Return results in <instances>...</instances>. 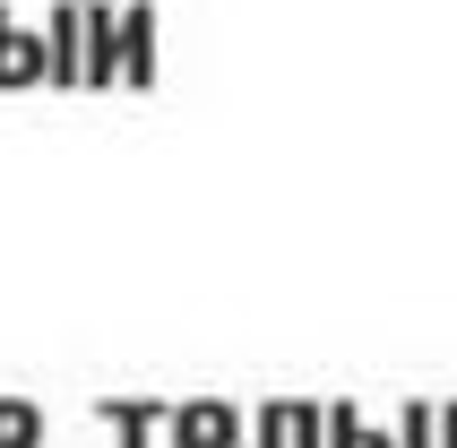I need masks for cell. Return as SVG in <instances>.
Listing matches in <instances>:
<instances>
[{"label": "cell", "instance_id": "obj_1", "mask_svg": "<svg viewBox=\"0 0 457 448\" xmlns=\"http://www.w3.org/2000/svg\"><path fill=\"white\" fill-rule=\"evenodd\" d=\"M112 78L121 87H155V9L147 0L112 9Z\"/></svg>", "mask_w": 457, "mask_h": 448}, {"label": "cell", "instance_id": "obj_2", "mask_svg": "<svg viewBox=\"0 0 457 448\" xmlns=\"http://www.w3.org/2000/svg\"><path fill=\"white\" fill-rule=\"evenodd\" d=\"M164 431H173V448H242V414L216 397H190V405H164Z\"/></svg>", "mask_w": 457, "mask_h": 448}, {"label": "cell", "instance_id": "obj_3", "mask_svg": "<svg viewBox=\"0 0 457 448\" xmlns=\"http://www.w3.org/2000/svg\"><path fill=\"white\" fill-rule=\"evenodd\" d=\"M78 87H121L112 78V0H78Z\"/></svg>", "mask_w": 457, "mask_h": 448}, {"label": "cell", "instance_id": "obj_4", "mask_svg": "<svg viewBox=\"0 0 457 448\" xmlns=\"http://www.w3.org/2000/svg\"><path fill=\"white\" fill-rule=\"evenodd\" d=\"M0 87H44V26H18L0 9Z\"/></svg>", "mask_w": 457, "mask_h": 448}, {"label": "cell", "instance_id": "obj_5", "mask_svg": "<svg viewBox=\"0 0 457 448\" xmlns=\"http://www.w3.org/2000/svg\"><path fill=\"white\" fill-rule=\"evenodd\" d=\"M44 87H78V0L44 9Z\"/></svg>", "mask_w": 457, "mask_h": 448}, {"label": "cell", "instance_id": "obj_6", "mask_svg": "<svg viewBox=\"0 0 457 448\" xmlns=\"http://www.w3.org/2000/svg\"><path fill=\"white\" fill-rule=\"evenodd\" d=\"M96 414L112 423V440H121V448H147V431L164 423V405H155V397H104Z\"/></svg>", "mask_w": 457, "mask_h": 448}, {"label": "cell", "instance_id": "obj_7", "mask_svg": "<svg viewBox=\"0 0 457 448\" xmlns=\"http://www.w3.org/2000/svg\"><path fill=\"white\" fill-rule=\"evenodd\" d=\"M0 448H44V405L35 397H0Z\"/></svg>", "mask_w": 457, "mask_h": 448}, {"label": "cell", "instance_id": "obj_8", "mask_svg": "<svg viewBox=\"0 0 457 448\" xmlns=\"http://www.w3.org/2000/svg\"><path fill=\"white\" fill-rule=\"evenodd\" d=\"M320 448H388L371 423H354V414H320Z\"/></svg>", "mask_w": 457, "mask_h": 448}, {"label": "cell", "instance_id": "obj_9", "mask_svg": "<svg viewBox=\"0 0 457 448\" xmlns=\"http://www.w3.org/2000/svg\"><path fill=\"white\" fill-rule=\"evenodd\" d=\"M285 423V448H320V405H277Z\"/></svg>", "mask_w": 457, "mask_h": 448}]
</instances>
